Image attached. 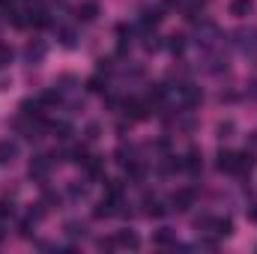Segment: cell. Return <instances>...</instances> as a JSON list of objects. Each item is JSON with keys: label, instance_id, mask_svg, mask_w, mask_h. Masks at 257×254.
Returning a JSON list of instances; mask_svg holds the SVG:
<instances>
[{"label": "cell", "instance_id": "1", "mask_svg": "<svg viewBox=\"0 0 257 254\" xmlns=\"http://www.w3.org/2000/svg\"><path fill=\"white\" fill-rule=\"evenodd\" d=\"M233 42H236L239 54L257 66V27H239L233 33Z\"/></svg>", "mask_w": 257, "mask_h": 254}, {"label": "cell", "instance_id": "2", "mask_svg": "<svg viewBox=\"0 0 257 254\" xmlns=\"http://www.w3.org/2000/svg\"><path fill=\"white\" fill-rule=\"evenodd\" d=\"M123 114H126L132 123H138V120H147V117H150V102H141V99H128L126 105H123Z\"/></svg>", "mask_w": 257, "mask_h": 254}, {"label": "cell", "instance_id": "3", "mask_svg": "<svg viewBox=\"0 0 257 254\" xmlns=\"http://www.w3.org/2000/svg\"><path fill=\"white\" fill-rule=\"evenodd\" d=\"M203 102V90L200 87H194V84H183L180 87V105L183 108H197Z\"/></svg>", "mask_w": 257, "mask_h": 254}, {"label": "cell", "instance_id": "4", "mask_svg": "<svg viewBox=\"0 0 257 254\" xmlns=\"http://www.w3.org/2000/svg\"><path fill=\"white\" fill-rule=\"evenodd\" d=\"M194 189H180L174 191V197H171V209H177V212H189L194 206Z\"/></svg>", "mask_w": 257, "mask_h": 254}, {"label": "cell", "instance_id": "5", "mask_svg": "<svg viewBox=\"0 0 257 254\" xmlns=\"http://www.w3.org/2000/svg\"><path fill=\"white\" fill-rule=\"evenodd\" d=\"M51 165H54V159H51V156H36V159L30 162V177H33V180H48Z\"/></svg>", "mask_w": 257, "mask_h": 254}, {"label": "cell", "instance_id": "6", "mask_svg": "<svg viewBox=\"0 0 257 254\" xmlns=\"http://www.w3.org/2000/svg\"><path fill=\"white\" fill-rule=\"evenodd\" d=\"M254 165H257V159H254V153H236V162H233V174H239V177H248L251 171H254Z\"/></svg>", "mask_w": 257, "mask_h": 254}, {"label": "cell", "instance_id": "7", "mask_svg": "<svg viewBox=\"0 0 257 254\" xmlns=\"http://www.w3.org/2000/svg\"><path fill=\"white\" fill-rule=\"evenodd\" d=\"M183 171H189L192 177H197V174L203 171V156H200L197 147H192V150L186 153V159H183Z\"/></svg>", "mask_w": 257, "mask_h": 254}, {"label": "cell", "instance_id": "8", "mask_svg": "<svg viewBox=\"0 0 257 254\" xmlns=\"http://www.w3.org/2000/svg\"><path fill=\"white\" fill-rule=\"evenodd\" d=\"M15 159H18V141L3 138L0 141V165H15Z\"/></svg>", "mask_w": 257, "mask_h": 254}, {"label": "cell", "instance_id": "9", "mask_svg": "<svg viewBox=\"0 0 257 254\" xmlns=\"http://www.w3.org/2000/svg\"><path fill=\"white\" fill-rule=\"evenodd\" d=\"M24 57H27V63H30V66L42 63V57H45V42H42V39L30 42V45L24 48Z\"/></svg>", "mask_w": 257, "mask_h": 254}, {"label": "cell", "instance_id": "10", "mask_svg": "<svg viewBox=\"0 0 257 254\" xmlns=\"http://www.w3.org/2000/svg\"><path fill=\"white\" fill-rule=\"evenodd\" d=\"M165 212H168V209H165V203H162L159 197H150V194L144 197V215H150V218H162Z\"/></svg>", "mask_w": 257, "mask_h": 254}, {"label": "cell", "instance_id": "11", "mask_svg": "<svg viewBox=\"0 0 257 254\" xmlns=\"http://www.w3.org/2000/svg\"><path fill=\"white\" fill-rule=\"evenodd\" d=\"M233 162H236V153H230V150H221V153L215 156V168H218L221 174H233Z\"/></svg>", "mask_w": 257, "mask_h": 254}, {"label": "cell", "instance_id": "12", "mask_svg": "<svg viewBox=\"0 0 257 254\" xmlns=\"http://www.w3.org/2000/svg\"><path fill=\"white\" fill-rule=\"evenodd\" d=\"M114 242H117V248H132V251L141 245V239H138L135 230H120V233L114 236Z\"/></svg>", "mask_w": 257, "mask_h": 254}, {"label": "cell", "instance_id": "13", "mask_svg": "<svg viewBox=\"0 0 257 254\" xmlns=\"http://www.w3.org/2000/svg\"><path fill=\"white\" fill-rule=\"evenodd\" d=\"M84 171L90 174V180H102V174H105V162H102L99 156H90V159L84 162Z\"/></svg>", "mask_w": 257, "mask_h": 254}, {"label": "cell", "instance_id": "14", "mask_svg": "<svg viewBox=\"0 0 257 254\" xmlns=\"http://www.w3.org/2000/svg\"><path fill=\"white\" fill-rule=\"evenodd\" d=\"M209 230H212L215 236H230V233H233V221H230V218H212V221H209Z\"/></svg>", "mask_w": 257, "mask_h": 254}, {"label": "cell", "instance_id": "15", "mask_svg": "<svg viewBox=\"0 0 257 254\" xmlns=\"http://www.w3.org/2000/svg\"><path fill=\"white\" fill-rule=\"evenodd\" d=\"M254 12V0H230V15L236 18H245Z\"/></svg>", "mask_w": 257, "mask_h": 254}, {"label": "cell", "instance_id": "16", "mask_svg": "<svg viewBox=\"0 0 257 254\" xmlns=\"http://www.w3.org/2000/svg\"><path fill=\"white\" fill-rule=\"evenodd\" d=\"M159 21H162V9L153 6V9H144V12H141V27L150 30V27H159Z\"/></svg>", "mask_w": 257, "mask_h": 254}, {"label": "cell", "instance_id": "17", "mask_svg": "<svg viewBox=\"0 0 257 254\" xmlns=\"http://www.w3.org/2000/svg\"><path fill=\"white\" fill-rule=\"evenodd\" d=\"M156 245H162V248L174 245V248H177V233H174L171 227H162V230L156 233Z\"/></svg>", "mask_w": 257, "mask_h": 254}, {"label": "cell", "instance_id": "18", "mask_svg": "<svg viewBox=\"0 0 257 254\" xmlns=\"http://www.w3.org/2000/svg\"><path fill=\"white\" fill-rule=\"evenodd\" d=\"M78 18L81 21H96L99 18V6L96 3H81L78 6Z\"/></svg>", "mask_w": 257, "mask_h": 254}, {"label": "cell", "instance_id": "19", "mask_svg": "<svg viewBox=\"0 0 257 254\" xmlns=\"http://www.w3.org/2000/svg\"><path fill=\"white\" fill-rule=\"evenodd\" d=\"M117 162H120L123 168H128V165H135V162H138V159H135V147H126V144H123V147L117 150Z\"/></svg>", "mask_w": 257, "mask_h": 254}, {"label": "cell", "instance_id": "20", "mask_svg": "<svg viewBox=\"0 0 257 254\" xmlns=\"http://www.w3.org/2000/svg\"><path fill=\"white\" fill-rule=\"evenodd\" d=\"M66 236H69V239H84V236H87V227H84L81 221H69V224H66Z\"/></svg>", "mask_w": 257, "mask_h": 254}, {"label": "cell", "instance_id": "21", "mask_svg": "<svg viewBox=\"0 0 257 254\" xmlns=\"http://www.w3.org/2000/svg\"><path fill=\"white\" fill-rule=\"evenodd\" d=\"M168 48H171L174 54H183V51H186V36H180V33H177V36H171Z\"/></svg>", "mask_w": 257, "mask_h": 254}, {"label": "cell", "instance_id": "22", "mask_svg": "<svg viewBox=\"0 0 257 254\" xmlns=\"http://www.w3.org/2000/svg\"><path fill=\"white\" fill-rule=\"evenodd\" d=\"M69 197H72V200H84V197H87V186L72 183V186H69Z\"/></svg>", "mask_w": 257, "mask_h": 254}, {"label": "cell", "instance_id": "23", "mask_svg": "<svg viewBox=\"0 0 257 254\" xmlns=\"http://www.w3.org/2000/svg\"><path fill=\"white\" fill-rule=\"evenodd\" d=\"M233 132H236V126H233L230 120H224V123H218V138H233Z\"/></svg>", "mask_w": 257, "mask_h": 254}, {"label": "cell", "instance_id": "24", "mask_svg": "<svg viewBox=\"0 0 257 254\" xmlns=\"http://www.w3.org/2000/svg\"><path fill=\"white\" fill-rule=\"evenodd\" d=\"M9 63H12V48L9 45H0V69H6Z\"/></svg>", "mask_w": 257, "mask_h": 254}, {"label": "cell", "instance_id": "25", "mask_svg": "<svg viewBox=\"0 0 257 254\" xmlns=\"http://www.w3.org/2000/svg\"><path fill=\"white\" fill-rule=\"evenodd\" d=\"M75 39H78V36H75L72 30H60V42H63L66 48H75Z\"/></svg>", "mask_w": 257, "mask_h": 254}, {"label": "cell", "instance_id": "26", "mask_svg": "<svg viewBox=\"0 0 257 254\" xmlns=\"http://www.w3.org/2000/svg\"><path fill=\"white\" fill-rule=\"evenodd\" d=\"M87 90H90V93H102V90H105V87H102V78H99V75L90 78V81H87Z\"/></svg>", "mask_w": 257, "mask_h": 254}, {"label": "cell", "instance_id": "27", "mask_svg": "<svg viewBox=\"0 0 257 254\" xmlns=\"http://www.w3.org/2000/svg\"><path fill=\"white\" fill-rule=\"evenodd\" d=\"M144 48H147V51H159V48H162V42H159V36H147V42H144Z\"/></svg>", "mask_w": 257, "mask_h": 254}, {"label": "cell", "instance_id": "28", "mask_svg": "<svg viewBox=\"0 0 257 254\" xmlns=\"http://www.w3.org/2000/svg\"><path fill=\"white\" fill-rule=\"evenodd\" d=\"M9 215H12V203H9V200H0V221L9 218Z\"/></svg>", "mask_w": 257, "mask_h": 254}, {"label": "cell", "instance_id": "29", "mask_svg": "<svg viewBox=\"0 0 257 254\" xmlns=\"http://www.w3.org/2000/svg\"><path fill=\"white\" fill-rule=\"evenodd\" d=\"M99 138V123H90L87 126V141H96Z\"/></svg>", "mask_w": 257, "mask_h": 254}, {"label": "cell", "instance_id": "30", "mask_svg": "<svg viewBox=\"0 0 257 254\" xmlns=\"http://www.w3.org/2000/svg\"><path fill=\"white\" fill-rule=\"evenodd\" d=\"M99 248H117V242H114V236H108V239H99Z\"/></svg>", "mask_w": 257, "mask_h": 254}, {"label": "cell", "instance_id": "31", "mask_svg": "<svg viewBox=\"0 0 257 254\" xmlns=\"http://www.w3.org/2000/svg\"><path fill=\"white\" fill-rule=\"evenodd\" d=\"M248 93H251V96L257 99V81H251V84H248Z\"/></svg>", "mask_w": 257, "mask_h": 254}, {"label": "cell", "instance_id": "32", "mask_svg": "<svg viewBox=\"0 0 257 254\" xmlns=\"http://www.w3.org/2000/svg\"><path fill=\"white\" fill-rule=\"evenodd\" d=\"M248 218H251V221H257V203L251 206V209H248Z\"/></svg>", "mask_w": 257, "mask_h": 254}, {"label": "cell", "instance_id": "33", "mask_svg": "<svg viewBox=\"0 0 257 254\" xmlns=\"http://www.w3.org/2000/svg\"><path fill=\"white\" fill-rule=\"evenodd\" d=\"M251 147L257 150V132H251Z\"/></svg>", "mask_w": 257, "mask_h": 254}]
</instances>
